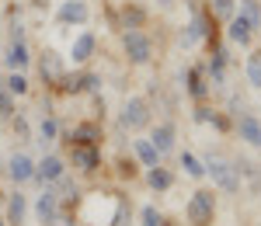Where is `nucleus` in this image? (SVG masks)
<instances>
[{
  "mask_svg": "<svg viewBox=\"0 0 261 226\" xmlns=\"http://www.w3.org/2000/svg\"><path fill=\"white\" fill-rule=\"evenodd\" d=\"M7 91H11V94H24V91H28V80H24L21 73H11V77H7Z\"/></svg>",
  "mask_w": 261,
  "mask_h": 226,
  "instance_id": "23",
  "label": "nucleus"
},
{
  "mask_svg": "<svg viewBox=\"0 0 261 226\" xmlns=\"http://www.w3.org/2000/svg\"><path fill=\"white\" fill-rule=\"evenodd\" d=\"M7 216H11V223L18 226L24 219V195H11V206H7Z\"/></svg>",
  "mask_w": 261,
  "mask_h": 226,
  "instance_id": "17",
  "label": "nucleus"
},
{
  "mask_svg": "<svg viewBox=\"0 0 261 226\" xmlns=\"http://www.w3.org/2000/svg\"><path fill=\"white\" fill-rule=\"evenodd\" d=\"M161 223H164V219H161V212H157L153 206L143 209V226H161Z\"/></svg>",
  "mask_w": 261,
  "mask_h": 226,
  "instance_id": "27",
  "label": "nucleus"
},
{
  "mask_svg": "<svg viewBox=\"0 0 261 226\" xmlns=\"http://www.w3.org/2000/svg\"><path fill=\"white\" fill-rule=\"evenodd\" d=\"M150 143L157 146V153H167L174 146V125H157L153 136H150Z\"/></svg>",
  "mask_w": 261,
  "mask_h": 226,
  "instance_id": "12",
  "label": "nucleus"
},
{
  "mask_svg": "<svg viewBox=\"0 0 261 226\" xmlns=\"http://www.w3.org/2000/svg\"><path fill=\"white\" fill-rule=\"evenodd\" d=\"M213 14L230 18V14H233V0H213Z\"/></svg>",
  "mask_w": 261,
  "mask_h": 226,
  "instance_id": "26",
  "label": "nucleus"
},
{
  "mask_svg": "<svg viewBox=\"0 0 261 226\" xmlns=\"http://www.w3.org/2000/svg\"><path fill=\"white\" fill-rule=\"evenodd\" d=\"M251 32H254V28H251V21H247V18H233V21H230V39H233V42L247 45V42H251Z\"/></svg>",
  "mask_w": 261,
  "mask_h": 226,
  "instance_id": "14",
  "label": "nucleus"
},
{
  "mask_svg": "<svg viewBox=\"0 0 261 226\" xmlns=\"http://www.w3.org/2000/svg\"><path fill=\"white\" fill-rule=\"evenodd\" d=\"M7 174H11L14 185H24L28 178H35V164H32L24 153H14V157L7 160Z\"/></svg>",
  "mask_w": 261,
  "mask_h": 226,
  "instance_id": "5",
  "label": "nucleus"
},
{
  "mask_svg": "<svg viewBox=\"0 0 261 226\" xmlns=\"http://www.w3.org/2000/svg\"><path fill=\"white\" fill-rule=\"evenodd\" d=\"M11 111H14V104H11V91H0V115L7 119Z\"/></svg>",
  "mask_w": 261,
  "mask_h": 226,
  "instance_id": "28",
  "label": "nucleus"
},
{
  "mask_svg": "<svg viewBox=\"0 0 261 226\" xmlns=\"http://www.w3.org/2000/svg\"><path fill=\"white\" fill-rule=\"evenodd\" d=\"M77 136H81V143H94L98 129H94V125H84V129H77Z\"/></svg>",
  "mask_w": 261,
  "mask_h": 226,
  "instance_id": "29",
  "label": "nucleus"
},
{
  "mask_svg": "<svg viewBox=\"0 0 261 226\" xmlns=\"http://www.w3.org/2000/svg\"><path fill=\"white\" fill-rule=\"evenodd\" d=\"M60 21H66V24H84L87 21V4L84 0H66L60 7Z\"/></svg>",
  "mask_w": 261,
  "mask_h": 226,
  "instance_id": "8",
  "label": "nucleus"
},
{
  "mask_svg": "<svg viewBox=\"0 0 261 226\" xmlns=\"http://www.w3.org/2000/svg\"><path fill=\"white\" fill-rule=\"evenodd\" d=\"M241 18L251 21V28H258V24H261V11H258L254 0H244V4H241Z\"/></svg>",
  "mask_w": 261,
  "mask_h": 226,
  "instance_id": "19",
  "label": "nucleus"
},
{
  "mask_svg": "<svg viewBox=\"0 0 261 226\" xmlns=\"http://www.w3.org/2000/svg\"><path fill=\"white\" fill-rule=\"evenodd\" d=\"M39 136H42V143L56 139V122H53V119H42V125H39Z\"/></svg>",
  "mask_w": 261,
  "mask_h": 226,
  "instance_id": "25",
  "label": "nucleus"
},
{
  "mask_svg": "<svg viewBox=\"0 0 261 226\" xmlns=\"http://www.w3.org/2000/svg\"><path fill=\"white\" fill-rule=\"evenodd\" d=\"M56 202H60V195H56V191H42V195H39V202H35V212H39L42 226L56 223Z\"/></svg>",
  "mask_w": 261,
  "mask_h": 226,
  "instance_id": "6",
  "label": "nucleus"
},
{
  "mask_svg": "<svg viewBox=\"0 0 261 226\" xmlns=\"http://www.w3.org/2000/svg\"><path fill=\"white\" fill-rule=\"evenodd\" d=\"M247 80H251V87H261V52L247 60Z\"/></svg>",
  "mask_w": 261,
  "mask_h": 226,
  "instance_id": "18",
  "label": "nucleus"
},
{
  "mask_svg": "<svg viewBox=\"0 0 261 226\" xmlns=\"http://www.w3.org/2000/svg\"><path fill=\"white\" fill-rule=\"evenodd\" d=\"M125 52H129L133 63H146L153 56V45H150V39L143 32H125Z\"/></svg>",
  "mask_w": 261,
  "mask_h": 226,
  "instance_id": "4",
  "label": "nucleus"
},
{
  "mask_svg": "<svg viewBox=\"0 0 261 226\" xmlns=\"http://www.w3.org/2000/svg\"><path fill=\"white\" fill-rule=\"evenodd\" d=\"M136 157H140L146 167H157V160H161V153H157V146L150 143V139H136Z\"/></svg>",
  "mask_w": 261,
  "mask_h": 226,
  "instance_id": "15",
  "label": "nucleus"
},
{
  "mask_svg": "<svg viewBox=\"0 0 261 226\" xmlns=\"http://www.w3.org/2000/svg\"><path fill=\"white\" fill-rule=\"evenodd\" d=\"M205 171L213 174V181H216L223 191H237V188H241L237 167L230 164V160H223V157H209V160H205Z\"/></svg>",
  "mask_w": 261,
  "mask_h": 226,
  "instance_id": "1",
  "label": "nucleus"
},
{
  "mask_svg": "<svg viewBox=\"0 0 261 226\" xmlns=\"http://www.w3.org/2000/svg\"><path fill=\"white\" fill-rule=\"evenodd\" d=\"M7 66H11V70L28 66V49H24V42H21V39L11 42V49H7Z\"/></svg>",
  "mask_w": 261,
  "mask_h": 226,
  "instance_id": "13",
  "label": "nucleus"
},
{
  "mask_svg": "<svg viewBox=\"0 0 261 226\" xmlns=\"http://www.w3.org/2000/svg\"><path fill=\"white\" fill-rule=\"evenodd\" d=\"M146 122H150V108H146V101H143V98L125 101V108H122V115H119L122 129H143Z\"/></svg>",
  "mask_w": 261,
  "mask_h": 226,
  "instance_id": "3",
  "label": "nucleus"
},
{
  "mask_svg": "<svg viewBox=\"0 0 261 226\" xmlns=\"http://www.w3.org/2000/svg\"><path fill=\"white\" fill-rule=\"evenodd\" d=\"M42 73H45V77H60V60H56L53 52H45V60H42Z\"/></svg>",
  "mask_w": 261,
  "mask_h": 226,
  "instance_id": "24",
  "label": "nucleus"
},
{
  "mask_svg": "<svg viewBox=\"0 0 261 226\" xmlns=\"http://www.w3.org/2000/svg\"><path fill=\"white\" fill-rule=\"evenodd\" d=\"M0 226H4V219H0Z\"/></svg>",
  "mask_w": 261,
  "mask_h": 226,
  "instance_id": "30",
  "label": "nucleus"
},
{
  "mask_svg": "<svg viewBox=\"0 0 261 226\" xmlns=\"http://www.w3.org/2000/svg\"><path fill=\"white\" fill-rule=\"evenodd\" d=\"M188 91L195 98H205V83H202V70H188Z\"/></svg>",
  "mask_w": 261,
  "mask_h": 226,
  "instance_id": "21",
  "label": "nucleus"
},
{
  "mask_svg": "<svg viewBox=\"0 0 261 226\" xmlns=\"http://www.w3.org/2000/svg\"><path fill=\"white\" fill-rule=\"evenodd\" d=\"M202 32H205V28H202V18H195L192 24H188V32H185V39H181V42H185V45H192V42L202 39Z\"/></svg>",
  "mask_w": 261,
  "mask_h": 226,
  "instance_id": "22",
  "label": "nucleus"
},
{
  "mask_svg": "<svg viewBox=\"0 0 261 226\" xmlns=\"http://www.w3.org/2000/svg\"><path fill=\"white\" fill-rule=\"evenodd\" d=\"M150 185H153V188H161V191H164V188H171V174H167V171H164L161 164H157V167H150Z\"/></svg>",
  "mask_w": 261,
  "mask_h": 226,
  "instance_id": "20",
  "label": "nucleus"
},
{
  "mask_svg": "<svg viewBox=\"0 0 261 226\" xmlns=\"http://www.w3.org/2000/svg\"><path fill=\"white\" fill-rule=\"evenodd\" d=\"M181 167H185L188 178H202L205 174V164H199V157H192V153H181Z\"/></svg>",
  "mask_w": 261,
  "mask_h": 226,
  "instance_id": "16",
  "label": "nucleus"
},
{
  "mask_svg": "<svg viewBox=\"0 0 261 226\" xmlns=\"http://www.w3.org/2000/svg\"><path fill=\"white\" fill-rule=\"evenodd\" d=\"M188 223L195 226H209L213 223V212H216V202H213V191H195L192 199H188Z\"/></svg>",
  "mask_w": 261,
  "mask_h": 226,
  "instance_id": "2",
  "label": "nucleus"
},
{
  "mask_svg": "<svg viewBox=\"0 0 261 226\" xmlns=\"http://www.w3.org/2000/svg\"><path fill=\"white\" fill-rule=\"evenodd\" d=\"M91 52H94V35H91V32L77 35V39H73V45H70L73 63H87V60H91Z\"/></svg>",
  "mask_w": 261,
  "mask_h": 226,
  "instance_id": "9",
  "label": "nucleus"
},
{
  "mask_svg": "<svg viewBox=\"0 0 261 226\" xmlns=\"http://www.w3.org/2000/svg\"><path fill=\"white\" fill-rule=\"evenodd\" d=\"M237 132H241V139H247L251 146L261 150V122L254 115H241V119H237Z\"/></svg>",
  "mask_w": 261,
  "mask_h": 226,
  "instance_id": "7",
  "label": "nucleus"
},
{
  "mask_svg": "<svg viewBox=\"0 0 261 226\" xmlns=\"http://www.w3.org/2000/svg\"><path fill=\"white\" fill-rule=\"evenodd\" d=\"M73 164L81 167V171H94L98 167V150H91L87 143H77L73 146Z\"/></svg>",
  "mask_w": 261,
  "mask_h": 226,
  "instance_id": "10",
  "label": "nucleus"
},
{
  "mask_svg": "<svg viewBox=\"0 0 261 226\" xmlns=\"http://www.w3.org/2000/svg\"><path fill=\"white\" fill-rule=\"evenodd\" d=\"M35 174H39V181H60L63 178V160L60 157H45Z\"/></svg>",
  "mask_w": 261,
  "mask_h": 226,
  "instance_id": "11",
  "label": "nucleus"
}]
</instances>
